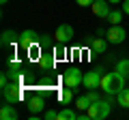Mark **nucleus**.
Wrapping results in <instances>:
<instances>
[{
  "label": "nucleus",
  "mask_w": 129,
  "mask_h": 120,
  "mask_svg": "<svg viewBox=\"0 0 129 120\" xmlns=\"http://www.w3.org/2000/svg\"><path fill=\"white\" fill-rule=\"evenodd\" d=\"M120 88H125V77L118 73V71H112V73H106L101 77V90L106 94H118Z\"/></svg>",
  "instance_id": "nucleus-1"
},
{
  "label": "nucleus",
  "mask_w": 129,
  "mask_h": 120,
  "mask_svg": "<svg viewBox=\"0 0 129 120\" xmlns=\"http://www.w3.org/2000/svg\"><path fill=\"white\" fill-rule=\"evenodd\" d=\"M86 111H88V120H103L110 116V101L99 99V101L90 103V107Z\"/></svg>",
  "instance_id": "nucleus-2"
},
{
  "label": "nucleus",
  "mask_w": 129,
  "mask_h": 120,
  "mask_svg": "<svg viewBox=\"0 0 129 120\" xmlns=\"http://www.w3.org/2000/svg\"><path fill=\"white\" fill-rule=\"evenodd\" d=\"M62 82H64V86H67V88L73 90V88H78L80 84H84V75H82V71H80L78 67H71V69L64 71Z\"/></svg>",
  "instance_id": "nucleus-3"
},
{
  "label": "nucleus",
  "mask_w": 129,
  "mask_h": 120,
  "mask_svg": "<svg viewBox=\"0 0 129 120\" xmlns=\"http://www.w3.org/2000/svg\"><path fill=\"white\" fill-rule=\"evenodd\" d=\"M103 69H92V71H86L84 73V88H88V90H97V88H101V73Z\"/></svg>",
  "instance_id": "nucleus-4"
},
{
  "label": "nucleus",
  "mask_w": 129,
  "mask_h": 120,
  "mask_svg": "<svg viewBox=\"0 0 129 120\" xmlns=\"http://www.w3.org/2000/svg\"><path fill=\"white\" fill-rule=\"evenodd\" d=\"M2 97H5V103H15L22 99V88H19V82H11L7 86H2Z\"/></svg>",
  "instance_id": "nucleus-5"
},
{
  "label": "nucleus",
  "mask_w": 129,
  "mask_h": 120,
  "mask_svg": "<svg viewBox=\"0 0 129 120\" xmlns=\"http://www.w3.org/2000/svg\"><path fill=\"white\" fill-rule=\"evenodd\" d=\"M73 34H75V30L71 24H60L54 32V39H56V43H69L73 39Z\"/></svg>",
  "instance_id": "nucleus-6"
},
{
  "label": "nucleus",
  "mask_w": 129,
  "mask_h": 120,
  "mask_svg": "<svg viewBox=\"0 0 129 120\" xmlns=\"http://www.w3.org/2000/svg\"><path fill=\"white\" fill-rule=\"evenodd\" d=\"M106 37H108V41L110 43H114V45H120V43L127 39V32H125V28L120 26V24H114V26L110 28L106 32Z\"/></svg>",
  "instance_id": "nucleus-7"
},
{
  "label": "nucleus",
  "mask_w": 129,
  "mask_h": 120,
  "mask_svg": "<svg viewBox=\"0 0 129 120\" xmlns=\"http://www.w3.org/2000/svg\"><path fill=\"white\" fill-rule=\"evenodd\" d=\"M39 43V34L35 32V30H24V32H19V45L24 47V49H30V47H35Z\"/></svg>",
  "instance_id": "nucleus-8"
},
{
  "label": "nucleus",
  "mask_w": 129,
  "mask_h": 120,
  "mask_svg": "<svg viewBox=\"0 0 129 120\" xmlns=\"http://www.w3.org/2000/svg\"><path fill=\"white\" fill-rule=\"evenodd\" d=\"M90 9L99 19H108V15H110V2L108 0H95Z\"/></svg>",
  "instance_id": "nucleus-9"
},
{
  "label": "nucleus",
  "mask_w": 129,
  "mask_h": 120,
  "mask_svg": "<svg viewBox=\"0 0 129 120\" xmlns=\"http://www.w3.org/2000/svg\"><path fill=\"white\" fill-rule=\"evenodd\" d=\"M28 111H30L32 116H37V114H41L43 109H45V99L41 97V94H37V97H30L28 99Z\"/></svg>",
  "instance_id": "nucleus-10"
},
{
  "label": "nucleus",
  "mask_w": 129,
  "mask_h": 120,
  "mask_svg": "<svg viewBox=\"0 0 129 120\" xmlns=\"http://www.w3.org/2000/svg\"><path fill=\"white\" fill-rule=\"evenodd\" d=\"M0 118L2 120H15L17 118V109L13 107V103H7V105L0 107Z\"/></svg>",
  "instance_id": "nucleus-11"
},
{
  "label": "nucleus",
  "mask_w": 129,
  "mask_h": 120,
  "mask_svg": "<svg viewBox=\"0 0 129 120\" xmlns=\"http://www.w3.org/2000/svg\"><path fill=\"white\" fill-rule=\"evenodd\" d=\"M54 62H56V56H52V54H41L39 56V67L43 71H52L54 69Z\"/></svg>",
  "instance_id": "nucleus-12"
},
{
  "label": "nucleus",
  "mask_w": 129,
  "mask_h": 120,
  "mask_svg": "<svg viewBox=\"0 0 129 120\" xmlns=\"http://www.w3.org/2000/svg\"><path fill=\"white\" fill-rule=\"evenodd\" d=\"M19 41V34L15 32V30H5L2 32V39H0V43H2V47H9L11 43Z\"/></svg>",
  "instance_id": "nucleus-13"
},
{
  "label": "nucleus",
  "mask_w": 129,
  "mask_h": 120,
  "mask_svg": "<svg viewBox=\"0 0 129 120\" xmlns=\"http://www.w3.org/2000/svg\"><path fill=\"white\" fill-rule=\"evenodd\" d=\"M106 47H108V43L103 41L101 37L90 39V51H92V54H103V51H106Z\"/></svg>",
  "instance_id": "nucleus-14"
},
{
  "label": "nucleus",
  "mask_w": 129,
  "mask_h": 120,
  "mask_svg": "<svg viewBox=\"0 0 129 120\" xmlns=\"http://www.w3.org/2000/svg\"><path fill=\"white\" fill-rule=\"evenodd\" d=\"M116 101H118V105H120V107L129 109V88H120L118 94H116Z\"/></svg>",
  "instance_id": "nucleus-15"
},
{
  "label": "nucleus",
  "mask_w": 129,
  "mask_h": 120,
  "mask_svg": "<svg viewBox=\"0 0 129 120\" xmlns=\"http://www.w3.org/2000/svg\"><path fill=\"white\" fill-rule=\"evenodd\" d=\"M80 118V111H73V109H60L58 111V120H78Z\"/></svg>",
  "instance_id": "nucleus-16"
},
{
  "label": "nucleus",
  "mask_w": 129,
  "mask_h": 120,
  "mask_svg": "<svg viewBox=\"0 0 129 120\" xmlns=\"http://www.w3.org/2000/svg\"><path fill=\"white\" fill-rule=\"evenodd\" d=\"M116 71H118V73L127 79V77H129V60H127V58L118 60V62H116Z\"/></svg>",
  "instance_id": "nucleus-17"
},
{
  "label": "nucleus",
  "mask_w": 129,
  "mask_h": 120,
  "mask_svg": "<svg viewBox=\"0 0 129 120\" xmlns=\"http://www.w3.org/2000/svg\"><path fill=\"white\" fill-rule=\"evenodd\" d=\"M90 99H88V94H84V97H80L78 101H75V107H78V111H86L88 107H90Z\"/></svg>",
  "instance_id": "nucleus-18"
},
{
  "label": "nucleus",
  "mask_w": 129,
  "mask_h": 120,
  "mask_svg": "<svg viewBox=\"0 0 129 120\" xmlns=\"http://www.w3.org/2000/svg\"><path fill=\"white\" fill-rule=\"evenodd\" d=\"M67 45L64 43H56V47H54V56H56V60H62V58H67Z\"/></svg>",
  "instance_id": "nucleus-19"
},
{
  "label": "nucleus",
  "mask_w": 129,
  "mask_h": 120,
  "mask_svg": "<svg viewBox=\"0 0 129 120\" xmlns=\"http://www.w3.org/2000/svg\"><path fill=\"white\" fill-rule=\"evenodd\" d=\"M123 11H110V15H108V22L112 24V26H114V24H120L123 22Z\"/></svg>",
  "instance_id": "nucleus-20"
},
{
  "label": "nucleus",
  "mask_w": 129,
  "mask_h": 120,
  "mask_svg": "<svg viewBox=\"0 0 129 120\" xmlns=\"http://www.w3.org/2000/svg\"><path fill=\"white\" fill-rule=\"evenodd\" d=\"M71 97H73V94H71V88H67V90H62V92L58 94L60 103H64V105H67V103H71Z\"/></svg>",
  "instance_id": "nucleus-21"
},
{
  "label": "nucleus",
  "mask_w": 129,
  "mask_h": 120,
  "mask_svg": "<svg viewBox=\"0 0 129 120\" xmlns=\"http://www.w3.org/2000/svg\"><path fill=\"white\" fill-rule=\"evenodd\" d=\"M43 118H45V120H58V111H54V109H47L45 114H43Z\"/></svg>",
  "instance_id": "nucleus-22"
},
{
  "label": "nucleus",
  "mask_w": 129,
  "mask_h": 120,
  "mask_svg": "<svg viewBox=\"0 0 129 120\" xmlns=\"http://www.w3.org/2000/svg\"><path fill=\"white\" fill-rule=\"evenodd\" d=\"M75 2H78L80 7H92V2H95V0H75Z\"/></svg>",
  "instance_id": "nucleus-23"
},
{
  "label": "nucleus",
  "mask_w": 129,
  "mask_h": 120,
  "mask_svg": "<svg viewBox=\"0 0 129 120\" xmlns=\"http://www.w3.org/2000/svg\"><path fill=\"white\" fill-rule=\"evenodd\" d=\"M88 99H90V101L95 103V101H99V94H97L95 90H88Z\"/></svg>",
  "instance_id": "nucleus-24"
},
{
  "label": "nucleus",
  "mask_w": 129,
  "mask_h": 120,
  "mask_svg": "<svg viewBox=\"0 0 129 120\" xmlns=\"http://www.w3.org/2000/svg\"><path fill=\"white\" fill-rule=\"evenodd\" d=\"M120 5H123V13H125V15H129V0H123Z\"/></svg>",
  "instance_id": "nucleus-25"
},
{
  "label": "nucleus",
  "mask_w": 129,
  "mask_h": 120,
  "mask_svg": "<svg viewBox=\"0 0 129 120\" xmlns=\"http://www.w3.org/2000/svg\"><path fill=\"white\" fill-rule=\"evenodd\" d=\"M108 2H110V5H116V2H123V0H108Z\"/></svg>",
  "instance_id": "nucleus-26"
},
{
  "label": "nucleus",
  "mask_w": 129,
  "mask_h": 120,
  "mask_svg": "<svg viewBox=\"0 0 129 120\" xmlns=\"http://www.w3.org/2000/svg\"><path fill=\"white\" fill-rule=\"evenodd\" d=\"M0 2H2V5H7V2H9V0H0Z\"/></svg>",
  "instance_id": "nucleus-27"
}]
</instances>
